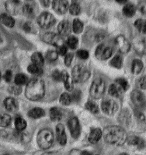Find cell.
Returning <instances> with one entry per match:
<instances>
[{
	"label": "cell",
	"mask_w": 146,
	"mask_h": 155,
	"mask_svg": "<svg viewBox=\"0 0 146 155\" xmlns=\"http://www.w3.org/2000/svg\"><path fill=\"white\" fill-rule=\"evenodd\" d=\"M105 141L109 144L121 146L127 140V135L122 128L116 126H111L106 128L103 132Z\"/></svg>",
	"instance_id": "cell-1"
},
{
	"label": "cell",
	"mask_w": 146,
	"mask_h": 155,
	"mask_svg": "<svg viewBox=\"0 0 146 155\" xmlns=\"http://www.w3.org/2000/svg\"><path fill=\"white\" fill-rule=\"evenodd\" d=\"M45 84L39 78H33L27 82L25 89V96L30 100H39L45 94Z\"/></svg>",
	"instance_id": "cell-2"
},
{
	"label": "cell",
	"mask_w": 146,
	"mask_h": 155,
	"mask_svg": "<svg viewBox=\"0 0 146 155\" xmlns=\"http://www.w3.org/2000/svg\"><path fill=\"white\" fill-rule=\"evenodd\" d=\"M37 143L42 149H47L52 145L54 140L53 132L48 129L41 130L37 135Z\"/></svg>",
	"instance_id": "cell-3"
},
{
	"label": "cell",
	"mask_w": 146,
	"mask_h": 155,
	"mask_svg": "<svg viewBox=\"0 0 146 155\" xmlns=\"http://www.w3.org/2000/svg\"><path fill=\"white\" fill-rule=\"evenodd\" d=\"M90 76V72L86 67L82 65H75L72 70V79L75 82H83Z\"/></svg>",
	"instance_id": "cell-4"
},
{
	"label": "cell",
	"mask_w": 146,
	"mask_h": 155,
	"mask_svg": "<svg viewBox=\"0 0 146 155\" xmlns=\"http://www.w3.org/2000/svg\"><path fill=\"white\" fill-rule=\"evenodd\" d=\"M106 89L105 82L102 78H96L91 84L90 94L95 99L101 98L104 94Z\"/></svg>",
	"instance_id": "cell-5"
},
{
	"label": "cell",
	"mask_w": 146,
	"mask_h": 155,
	"mask_svg": "<svg viewBox=\"0 0 146 155\" xmlns=\"http://www.w3.org/2000/svg\"><path fill=\"white\" fill-rule=\"evenodd\" d=\"M38 25L43 28H49L55 23V18L52 14L48 12L41 13L38 18Z\"/></svg>",
	"instance_id": "cell-6"
},
{
	"label": "cell",
	"mask_w": 146,
	"mask_h": 155,
	"mask_svg": "<svg viewBox=\"0 0 146 155\" xmlns=\"http://www.w3.org/2000/svg\"><path fill=\"white\" fill-rule=\"evenodd\" d=\"M43 40L46 43L57 47L64 46V40L62 37L54 32H46L43 36Z\"/></svg>",
	"instance_id": "cell-7"
},
{
	"label": "cell",
	"mask_w": 146,
	"mask_h": 155,
	"mask_svg": "<svg viewBox=\"0 0 146 155\" xmlns=\"http://www.w3.org/2000/svg\"><path fill=\"white\" fill-rule=\"evenodd\" d=\"M113 54V49L105 45H100L96 51V56L97 59L101 60L108 59Z\"/></svg>",
	"instance_id": "cell-8"
},
{
	"label": "cell",
	"mask_w": 146,
	"mask_h": 155,
	"mask_svg": "<svg viewBox=\"0 0 146 155\" xmlns=\"http://www.w3.org/2000/svg\"><path fill=\"white\" fill-rule=\"evenodd\" d=\"M132 103L138 108L143 109L146 106V100L144 94L139 91L134 90L131 94Z\"/></svg>",
	"instance_id": "cell-9"
},
{
	"label": "cell",
	"mask_w": 146,
	"mask_h": 155,
	"mask_svg": "<svg viewBox=\"0 0 146 155\" xmlns=\"http://www.w3.org/2000/svg\"><path fill=\"white\" fill-rule=\"evenodd\" d=\"M101 107L103 111L107 115L114 114L118 109V105L116 102L113 100L109 99L103 100Z\"/></svg>",
	"instance_id": "cell-10"
},
{
	"label": "cell",
	"mask_w": 146,
	"mask_h": 155,
	"mask_svg": "<svg viewBox=\"0 0 146 155\" xmlns=\"http://www.w3.org/2000/svg\"><path fill=\"white\" fill-rule=\"evenodd\" d=\"M115 44L119 51L122 54H126L130 50V44L124 36L120 35L115 39Z\"/></svg>",
	"instance_id": "cell-11"
},
{
	"label": "cell",
	"mask_w": 146,
	"mask_h": 155,
	"mask_svg": "<svg viewBox=\"0 0 146 155\" xmlns=\"http://www.w3.org/2000/svg\"><path fill=\"white\" fill-rule=\"evenodd\" d=\"M68 126L70 133L74 138H77L80 135L81 129L78 119L75 117L70 119L68 122Z\"/></svg>",
	"instance_id": "cell-12"
},
{
	"label": "cell",
	"mask_w": 146,
	"mask_h": 155,
	"mask_svg": "<svg viewBox=\"0 0 146 155\" xmlns=\"http://www.w3.org/2000/svg\"><path fill=\"white\" fill-rule=\"evenodd\" d=\"M52 7L56 13L61 14L66 13L69 9L68 2L66 1H54Z\"/></svg>",
	"instance_id": "cell-13"
},
{
	"label": "cell",
	"mask_w": 146,
	"mask_h": 155,
	"mask_svg": "<svg viewBox=\"0 0 146 155\" xmlns=\"http://www.w3.org/2000/svg\"><path fill=\"white\" fill-rule=\"evenodd\" d=\"M71 25L68 20H64L59 22L58 26V31L61 37L68 36L71 31Z\"/></svg>",
	"instance_id": "cell-14"
},
{
	"label": "cell",
	"mask_w": 146,
	"mask_h": 155,
	"mask_svg": "<svg viewBox=\"0 0 146 155\" xmlns=\"http://www.w3.org/2000/svg\"><path fill=\"white\" fill-rule=\"evenodd\" d=\"M57 138L61 145H65L67 143V137L64 131V125L58 124L56 127Z\"/></svg>",
	"instance_id": "cell-15"
},
{
	"label": "cell",
	"mask_w": 146,
	"mask_h": 155,
	"mask_svg": "<svg viewBox=\"0 0 146 155\" xmlns=\"http://www.w3.org/2000/svg\"><path fill=\"white\" fill-rule=\"evenodd\" d=\"M5 108L10 112H14L18 109L17 101L12 97H8L4 100Z\"/></svg>",
	"instance_id": "cell-16"
},
{
	"label": "cell",
	"mask_w": 146,
	"mask_h": 155,
	"mask_svg": "<svg viewBox=\"0 0 146 155\" xmlns=\"http://www.w3.org/2000/svg\"><path fill=\"white\" fill-rule=\"evenodd\" d=\"M62 81L64 82V85L68 91H72L74 87L73 84V80L71 78H70L69 74L66 71H62Z\"/></svg>",
	"instance_id": "cell-17"
},
{
	"label": "cell",
	"mask_w": 146,
	"mask_h": 155,
	"mask_svg": "<svg viewBox=\"0 0 146 155\" xmlns=\"http://www.w3.org/2000/svg\"><path fill=\"white\" fill-rule=\"evenodd\" d=\"M103 135V132L99 128H95L91 131L89 137V140L92 144L96 143Z\"/></svg>",
	"instance_id": "cell-18"
},
{
	"label": "cell",
	"mask_w": 146,
	"mask_h": 155,
	"mask_svg": "<svg viewBox=\"0 0 146 155\" xmlns=\"http://www.w3.org/2000/svg\"><path fill=\"white\" fill-rule=\"evenodd\" d=\"M1 22L8 28H13L15 23L13 18L9 14H2L0 16Z\"/></svg>",
	"instance_id": "cell-19"
},
{
	"label": "cell",
	"mask_w": 146,
	"mask_h": 155,
	"mask_svg": "<svg viewBox=\"0 0 146 155\" xmlns=\"http://www.w3.org/2000/svg\"><path fill=\"white\" fill-rule=\"evenodd\" d=\"M123 90L118 84H114L111 85L109 89V93L111 96L115 97H118L120 96Z\"/></svg>",
	"instance_id": "cell-20"
},
{
	"label": "cell",
	"mask_w": 146,
	"mask_h": 155,
	"mask_svg": "<svg viewBox=\"0 0 146 155\" xmlns=\"http://www.w3.org/2000/svg\"><path fill=\"white\" fill-rule=\"evenodd\" d=\"M45 115V111L40 107H35L30 110L28 115L29 117L33 119L40 118Z\"/></svg>",
	"instance_id": "cell-21"
},
{
	"label": "cell",
	"mask_w": 146,
	"mask_h": 155,
	"mask_svg": "<svg viewBox=\"0 0 146 155\" xmlns=\"http://www.w3.org/2000/svg\"><path fill=\"white\" fill-rule=\"evenodd\" d=\"M137 8L135 6L131 4H128L123 8V13L127 17H132L136 13Z\"/></svg>",
	"instance_id": "cell-22"
},
{
	"label": "cell",
	"mask_w": 146,
	"mask_h": 155,
	"mask_svg": "<svg viewBox=\"0 0 146 155\" xmlns=\"http://www.w3.org/2000/svg\"><path fill=\"white\" fill-rule=\"evenodd\" d=\"M50 117L51 120L57 122L62 119V114L58 108L53 107L50 109Z\"/></svg>",
	"instance_id": "cell-23"
},
{
	"label": "cell",
	"mask_w": 146,
	"mask_h": 155,
	"mask_svg": "<svg viewBox=\"0 0 146 155\" xmlns=\"http://www.w3.org/2000/svg\"><path fill=\"white\" fill-rule=\"evenodd\" d=\"M32 61L33 64H35L40 67H41L44 64L43 58L41 53L40 52H36L32 55Z\"/></svg>",
	"instance_id": "cell-24"
},
{
	"label": "cell",
	"mask_w": 146,
	"mask_h": 155,
	"mask_svg": "<svg viewBox=\"0 0 146 155\" xmlns=\"http://www.w3.org/2000/svg\"><path fill=\"white\" fill-rule=\"evenodd\" d=\"M143 68V64L140 60L135 59L132 61L131 71L134 74H139Z\"/></svg>",
	"instance_id": "cell-25"
},
{
	"label": "cell",
	"mask_w": 146,
	"mask_h": 155,
	"mask_svg": "<svg viewBox=\"0 0 146 155\" xmlns=\"http://www.w3.org/2000/svg\"><path fill=\"white\" fill-rule=\"evenodd\" d=\"M135 26L142 34H146V20L139 19L135 22Z\"/></svg>",
	"instance_id": "cell-26"
},
{
	"label": "cell",
	"mask_w": 146,
	"mask_h": 155,
	"mask_svg": "<svg viewBox=\"0 0 146 155\" xmlns=\"http://www.w3.org/2000/svg\"><path fill=\"white\" fill-rule=\"evenodd\" d=\"M72 28H73L74 32L75 34H80L82 32L83 29V24L82 22L78 19H75L73 21V25H72Z\"/></svg>",
	"instance_id": "cell-27"
},
{
	"label": "cell",
	"mask_w": 146,
	"mask_h": 155,
	"mask_svg": "<svg viewBox=\"0 0 146 155\" xmlns=\"http://www.w3.org/2000/svg\"><path fill=\"white\" fill-rule=\"evenodd\" d=\"M27 81H28V79H27V76L23 73H19L18 74H17L14 80L16 85L18 86L23 85L26 84Z\"/></svg>",
	"instance_id": "cell-28"
},
{
	"label": "cell",
	"mask_w": 146,
	"mask_h": 155,
	"mask_svg": "<svg viewBox=\"0 0 146 155\" xmlns=\"http://www.w3.org/2000/svg\"><path fill=\"white\" fill-rule=\"evenodd\" d=\"M27 126L26 122L21 117H18L15 120V127L18 131H23L25 130Z\"/></svg>",
	"instance_id": "cell-29"
},
{
	"label": "cell",
	"mask_w": 146,
	"mask_h": 155,
	"mask_svg": "<svg viewBox=\"0 0 146 155\" xmlns=\"http://www.w3.org/2000/svg\"><path fill=\"white\" fill-rule=\"evenodd\" d=\"M11 122V117L8 114H0V127L8 126Z\"/></svg>",
	"instance_id": "cell-30"
},
{
	"label": "cell",
	"mask_w": 146,
	"mask_h": 155,
	"mask_svg": "<svg viewBox=\"0 0 146 155\" xmlns=\"http://www.w3.org/2000/svg\"><path fill=\"white\" fill-rule=\"evenodd\" d=\"M85 106H86V108L87 110H89V111H90L93 114H96L99 111L98 106L94 102L89 101L87 102Z\"/></svg>",
	"instance_id": "cell-31"
},
{
	"label": "cell",
	"mask_w": 146,
	"mask_h": 155,
	"mask_svg": "<svg viewBox=\"0 0 146 155\" xmlns=\"http://www.w3.org/2000/svg\"><path fill=\"white\" fill-rule=\"evenodd\" d=\"M110 64L116 68L119 69L122 65V58L120 56L116 55L110 61Z\"/></svg>",
	"instance_id": "cell-32"
},
{
	"label": "cell",
	"mask_w": 146,
	"mask_h": 155,
	"mask_svg": "<svg viewBox=\"0 0 146 155\" xmlns=\"http://www.w3.org/2000/svg\"><path fill=\"white\" fill-rule=\"evenodd\" d=\"M59 102L61 104L64 106H68L70 104L71 102V98L70 95H68V93H64L61 97L59 99Z\"/></svg>",
	"instance_id": "cell-33"
},
{
	"label": "cell",
	"mask_w": 146,
	"mask_h": 155,
	"mask_svg": "<svg viewBox=\"0 0 146 155\" xmlns=\"http://www.w3.org/2000/svg\"><path fill=\"white\" fill-rule=\"evenodd\" d=\"M27 71L29 73L33 74H40L42 73V70L41 69V67L34 64H30L28 66Z\"/></svg>",
	"instance_id": "cell-34"
},
{
	"label": "cell",
	"mask_w": 146,
	"mask_h": 155,
	"mask_svg": "<svg viewBox=\"0 0 146 155\" xmlns=\"http://www.w3.org/2000/svg\"><path fill=\"white\" fill-rule=\"evenodd\" d=\"M23 13L28 17H32L34 16V9L32 6L29 4H26L23 6Z\"/></svg>",
	"instance_id": "cell-35"
},
{
	"label": "cell",
	"mask_w": 146,
	"mask_h": 155,
	"mask_svg": "<svg viewBox=\"0 0 146 155\" xmlns=\"http://www.w3.org/2000/svg\"><path fill=\"white\" fill-rule=\"evenodd\" d=\"M58 54L55 51H49L46 53V58L50 61H54L58 59Z\"/></svg>",
	"instance_id": "cell-36"
},
{
	"label": "cell",
	"mask_w": 146,
	"mask_h": 155,
	"mask_svg": "<svg viewBox=\"0 0 146 155\" xmlns=\"http://www.w3.org/2000/svg\"><path fill=\"white\" fill-rule=\"evenodd\" d=\"M68 9H69L70 13L71 14L74 15H78L79 14L80 11H81V8H80L79 5L77 3H73L69 6Z\"/></svg>",
	"instance_id": "cell-37"
},
{
	"label": "cell",
	"mask_w": 146,
	"mask_h": 155,
	"mask_svg": "<svg viewBox=\"0 0 146 155\" xmlns=\"http://www.w3.org/2000/svg\"><path fill=\"white\" fill-rule=\"evenodd\" d=\"M67 43L71 48L75 49L77 48L78 45V39L76 37H69L67 41Z\"/></svg>",
	"instance_id": "cell-38"
},
{
	"label": "cell",
	"mask_w": 146,
	"mask_h": 155,
	"mask_svg": "<svg viewBox=\"0 0 146 155\" xmlns=\"http://www.w3.org/2000/svg\"><path fill=\"white\" fill-rule=\"evenodd\" d=\"M116 82L120 87H121L123 91H126L128 88V82L124 78H118L116 80Z\"/></svg>",
	"instance_id": "cell-39"
},
{
	"label": "cell",
	"mask_w": 146,
	"mask_h": 155,
	"mask_svg": "<svg viewBox=\"0 0 146 155\" xmlns=\"http://www.w3.org/2000/svg\"><path fill=\"white\" fill-rule=\"evenodd\" d=\"M71 101H73L75 102H78L81 100V92L79 90H75L73 91L72 95L70 96Z\"/></svg>",
	"instance_id": "cell-40"
},
{
	"label": "cell",
	"mask_w": 146,
	"mask_h": 155,
	"mask_svg": "<svg viewBox=\"0 0 146 155\" xmlns=\"http://www.w3.org/2000/svg\"><path fill=\"white\" fill-rule=\"evenodd\" d=\"M77 55L80 59L83 60L88 59V58L89 56V54L88 51L85 50H80L78 51Z\"/></svg>",
	"instance_id": "cell-41"
},
{
	"label": "cell",
	"mask_w": 146,
	"mask_h": 155,
	"mask_svg": "<svg viewBox=\"0 0 146 155\" xmlns=\"http://www.w3.org/2000/svg\"><path fill=\"white\" fill-rule=\"evenodd\" d=\"M9 91L10 93L14 95H18L21 92V89L19 87V86L16 85L10 87Z\"/></svg>",
	"instance_id": "cell-42"
},
{
	"label": "cell",
	"mask_w": 146,
	"mask_h": 155,
	"mask_svg": "<svg viewBox=\"0 0 146 155\" xmlns=\"http://www.w3.org/2000/svg\"><path fill=\"white\" fill-rule=\"evenodd\" d=\"M53 78L56 81H62V72L58 70H55L52 74Z\"/></svg>",
	"instance_id": "cell-43"
},
{
	"label": "cell",
	"mask_w": 146,
	"mask_h": 155,
	"mask_svg": "<svg viewBox=\"0 0 146 155\" xmlns=\"http://www.w3.org/2000/svg\"><path fill=\"white\" fill-rule=\"evenodd\" d=\"M137 86L142 89H146V76L142 77L138 80Z\"/></svg>",
	"instance_id": "cell-44"
},
{
	"label": "cell",
	"mask_w": 146,
	"mask_h": 155,
	"mask_svg": "<svg viewBox=\"0 0 146 155\" xmlns=\"http://www.w3.org/2000/svg\"><path fill=\"white\" fill-rule=\"evenodd\" d=\"M138 10L143 14H146V1H141L137 5Z\"/></svg>",
	"instance_id": "cell-45"
},
{
	"label": "cell",
	"mask_w": 146,
	"mask_h": 155,
	"mask_svg": "<svg viewBox=\"0 0 146 155\" xmlns=\"http://www.w3.org/2000/svg\"><path fill=\"white\" fill-rule=\"evenodd\" d=\"M128 141L130 144L138 146L141 143V139L137 137H131L128 139Z\"/></svg>",
	"instance_id": "cell-46"
},
{
	"label": "cell",
	"mask_w": 146,
	"mask_h": 155,
	"mask_svg": "<svg viewBox=\"0 0 146 155\" xmlns=\"http://www.w3.org/2000/svg\"><path fill=\"white\" fill-rule=\"evenodd\" d=\"M73 57H74V55L73 54H71V53L66 55L64 58V64L66 66L69 67L71 65L73 61Z\"/></svg>",
	"instance_id": "cell-47"
},
{
	"label": "cell",
	"mask_w": 146,
	"mask_h": 155,
	"mask_svg": "<svg viewBox=\"0 0 146 155\" xmlns=\"http://www.w3.org/2000/svg\"><path fill=\"white\" fill-rule=\"evenodd\" d=\"M3 78H4V79L5 81L10 82L12 80V72L10 71H6L4 74Z\"/></svg>",
	"instance_id": "cell-48"
},
{
	"label": "cell",
	"mask_w": 146,
	"mask_h": 155,
	"mask_svg": "<svg viewBox=\"0 0 146 155\" xmlns=\"http://www.w3.org/2000/svg\"><path fill=\"white\" fill-rule=\"evenodd\" d=\"M57 52L58 55L64 56V55H65L66 54L67 48L64 46H60L59 47H58Z\"/></svg>",
	"instance_id": "cell-49"
},
{
	"label": "cell",
	"mask_w": 146,
	"mask_h": 155,
	"mask_svg": "<svg viewBox=\"0 0 146 155\" xmlns=\"http://www.w3.org/2000/svg\"><path fill=\"white\" fill-rule=\"evenodd\" d=\"M23 30H24L26 32H30V31H31V29H32L31 24H30V23H29V22L25 23V24L23 25Z\"/></svg>",
	"instance_id": "cell-50"
},
{
	"label": "cell",
	"mask_w": 146,
	"mask_h": 155,
	"mask_svg": "<svg viewBox=\"0 0 146 155\" xmlns=\"http://www.w3.org/2000/svg\"><path fill=\"white\" fill-rule=\"evenodd\" d=\"M81 155H91V153L88 151H83Z\"/></svg>",
	"instance_id": "cell-51"
},
{
	"label": "cell",
	"mask_w": 146,
	"mask_h": 155,
	"mask_svg": "<svg viewBox=\"0 0 146 155\" xmlns=\"http://www.w3.org/2000/svg\"><path fill=\"white\" fill-rule=\"evenodd\" d=\"M42 3H43V4L46 6H49V1H42Z\"/></svg>",
	"instance_id": "cell-52"
},
{
	"label": "cell",
	"mask_w": 146,
	"mask_h": 155,
	"mask_svg": "<svg viewBox=\"0 0 146 155\" xmlns=\"http://www.w3.org/2000/svg\"><path fill=\"white\" fill-rule=\"evenodd\" d=\"M42 155H58L57 153H54V152H47V153H45L44 154Z\"/></svg>",
	"instance_id": "cell-53"
},
{
	"label": "cell",
	"mask_w": 146,
	"mask_h": 155,
	"mask_svg": "<svg viewBox=\"0 0 146 155\" xmlns=\"http://www.w3.org/2000/svg\"><path fill=\"white\" fill-rule=\"evenodd\" d=\"M118 3L120 4H124L126 2H127V1L126 0H117L116 1Z\"/></svg>",
	"instance_id": "cell-54"
},
{
	"label": "cell",
	"mask_w": 146,
	"mask_h": 155,
	"mask_svg": "<svg viewBox=\"0 0 146 155\" xmlns=\"http://www.w3.org/2000/svg\"><path fill=\"white\" fill-rule=\"evenodd\" d=\"M120 155H128L127 153H121Z\"/></svg>",
	"instance_id": "cell-55"
},
{
	"label": "cell",
	"mask_w": 146,
	"mask_h": 155,
	"mask_svg": "<svg viewBox=\"0 0 146 155\" xmlns=\"http://www.w3.org/2000/svg\"><path fill=\"white\" fill-rule=\"evenodd\" d=\"M1 72H0V80H1Z\"/></svg>",
	"instance_id": "cell-56"
},
{
	"label": "cell",
	"mask_w": 146,
	"mask_h": 155,
	"mask_svg": "<svg viewBox=\"0 0 146 155\" xmlns=\"http://www.w3.org/2000/svg\"></svg>",
	"instance_id": "cell-57"
}]
</instances>
